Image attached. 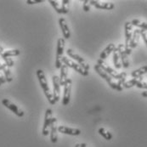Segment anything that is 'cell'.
Segmentation results:
<instances>
[{
  "label": "cell",
  "mask_w": 147,
  "mask_h": 147,
  "mask_svg": "<svg viewBox=\"0 0 147 147\" xmlns=\"http://www.w3.org/2000/svg\"><path fill=\"white\" fill-rule=\"evenodd\" d=\"M57 132H58V127H57V119L55 117L51 126H50V141L53 144L57 143L58 141V135H57Z\"/></svg>",
  "instance_id": "cell-15"
},
{
  "label": "cell",
  "mask_w": 147,
  "mask_h": 147,
  "mask_svg": "<svg viewBox=\"0 0 147 147\" xmlns=\"http://www.w3.org/2000/svg\"><path fill=\"white\" fill-rule=\"evenodd\" d=\"M141 95H142L143 97H146L147 98V90L146 91H144V92H142Z\"/></svg>",
  "instance_id": "cell-33"
},
{
  "label": "cell",
  "mask_w": 147,
  "mask_h": 147,
  "mask_svg": "<svg viewBox=\"0 0 147 147\" xmlns=\"http://www.w3.org/2000/svg\"><path fill=\"white\" fill-rule=\"evenodd\" d=\"M37 77L38 78V82L40 84V86L42 88V91H43V94H45L46 98L48 99L49 104L51 105H55L56 102L55 101L54 98H53V94L50 91V88L49 87V84H48V81H47V78L45 77V74L44 72L42 71V70H37Z\"/></svg>",
  "instance_id": "cell-2"
},
{
  "label": "cell",
  "mask_w": 147,
  "mask_h": 147,
  "mask_svg": "<svg viewBox=\"0 0 147 147\" xmlns=\"http://www.w3.org/2000/svg\"><path fill=\"white\" fill-rule=\"evenodd\" d=\"M62 63L64 65H67L68 67H71V68L74 69L77 72H78L82 76H84V77L88 76V71H84V69L78 64L77 63V62H74L71 60H70V59H68L66 57H62Z\"/></svg>",
  "instance_id": "cell-8"
},
{
  "label": "cell",
  "mask_w": 147,
  "mask_h": 147,
  "mask_svg": "<svg viewBox=\"0 0 147 147\" xmlns=\"http://www.w3.org/2000/svg\"><path fill=\"white\" fill-rule=\"evenodd\" d=\"M61 10L62 14H67L69 12V6H70V1L69 0H62L61 2Z\"/></svg>",
  "instance_id": "cell-27"
},
{
  "label": "cell",
  "mask_w": 147,
  "mask_h": 147,
  "mask_svg": "<svg viewBox=\"0 0 147 147\" xmlns=\"http://www.w3.org/2000/svg\"><path fill=\"white\" fill-rule=\"evenodd\" d=\"M115 49H116V46H115V44L114 43H109L107 46H106V48L104 49V50L101 52V54H100V60H101V61H105V59L115 50Z\"/></svg>",
  "instance_id": "cell-18"
},
{
  "label": "cell",
  "mask_w": 147,
  "mask_h": 147,
  "mask_svg": "<svg viewBox=\"0 0 147 147\" xmlns=\"http://www.w3.org/2000/svg\"><path fill=\"white\" fill-rule=\"evenodd\" d=\"M113 64H114V66L117 69H120L123 66L122 62L120 61V55H119V53H118L117 48L113 51Z\"/></svg>",
  "instance_id": "cell-22"
},
{
  "label": "cell",
  "mask_w": 147,
  "mask_h": 147,
  "mask_svg": "<svg viewBox=\"0 0 147 147\" xmlns=\"http://www.w3.org/2000/svg\"><path fill=\"white\" fill-rule=\"evenodd\" d=\"M2 70H3V63L0 62V71H2Z\"/></svg>",
  "instance_id": "cell-35"
},
{
  "label": "cell",
  "mask_w": 147,
  "mask_h": 147,
  "mask_svg": "<svg viewBox=\"0 0 147 147\" xmlns=\"http://www.w3.org/2000/svg\"><path fill=\"white\" fill-rule=\"evenodd\" d=\"M68 66L65 65H62L61 67V76L59 78L60 80V84L61 86H64L66 80L68 79Z\"/></svg>",
  "instance_id": "cell-19"
},
{
  "label": "cell",
  "mask_w": 147,
  "mask_h": 147,
  "mask_svg": "<svg viewBox=\"0 0 147 147\" xmlns=\"http://www.w3.org/2000/svg\"><path fill=\"white\" fill-rule=\"evenodd\" d=\"M42 2H43L42 0H27L26 3L27 4H35V3H40Z\"/></svg>",
  "instance_id": "cell-31"
},
{
  "label": "cell",
  "mask_w": 147,
  "mask_h": 147,
  "mask_svg": "<svg viewBox=\"0 0 147 147\" xmlns=\"http://www.w3.org/2000/svg\"><path fill=\"white\" fill-rule=\"evenodd\" d=\"M64 47H65V39L61 38L57 41V49H56V59H55V66L57 69H61L62 64Z\"/></svg>",
  "instance_id": "cell-5"
},
{
  "label": "cell",
  "mask_w": 147,
  "mask_h": 147,
  "mask_svg": "<svg viewBox=\"0 0 147 147\" xmlns=\"http://www.w3.org/2000/svg\"><path fill=\"white\" fill-rule=\"evenodd\" d=\"M49 3H50V5L55 9V10L56 11V13L58 14H62V10H61V6H60L59 3L57 1L55 0H49Z\"/></svg>",
  "instance_id": "cell-26"
},
{
  "label": "cell",
  "mask_w": 147,
  "mask_h": 147,
  "mask_svg": "<svg viewBox=\"0 0 147 147\" xmlns=\"http://www.w3.org/2000/svg\"><path fill=\"white\" fill-rule=\"evenodd\" d=\"M147 73V65H144L137 70H134L131 72V76L134 78H141L144 74Z\"/></svg>",
  "instance_id": "cell-20"
},
{
  "label": "cell",
  "mask_w": 147,
  "mask_h": 147,
  "mask_svg": "<svg viewBox=\"0 0 147 147\" xmlns=\"http://www.w3.org/2000/svg\"><path fill=\"white\" fill-rule=\"evenodd\" d=\"M140 81H143V78H133V79H131V80H129V81L125 82V83L123 84V88H132V87H134V86H136L137 84H139Z\"/></svg>",
  "instance_id": "cell-23"
},
{
  "label": "cell",
  "mask_w": 147,
  "mask_h": 147,
  "mask_svg": "<svg viewBox=\"0 0 147 147\" xmlns=\"http://www.w3.org/2000/svg\"><path fill=\"white\" fill-rule=\"evenodd\" d=\"M0 86H1V83H0Z\"/></svg>",
  "instance_id": "cell-37"
},
{
  "label": "cell",
  "mask_w": 147,
  "mask_h": 147,
  "mask_svg": "<svg viewBox=\"0 0 147 147\" xmlns=\"http://www.w3.org/2000/svg\"><path fill=\"white\" fill-rule=\"evenodd\" d=\"M71 85L72 81L71 78H68L64 85L63 90V98H62V105H67L70 102L71 99Z\"/></svg>",
  "instance_id": "cell-10"
},
{
  "label": "cell",
  "mask_w": 147,
  "mask_h": 147,
  "mask_svg": "<svg viewBox=\"0 0 147 147\" xmlns=\"http://www.w3.org/2000/svg\"><path fill=\"white\" fill-rule=\"evenodd\" d=\"M132 25L133 26H138V27H140L142 30H145L147 31V22H144V21H140L138 19H134L131 21Z\"/></svg>",
  "instance_id": "cell-25"
},
{
  "label": "cell",
  "mask_w": 147,
  "mask_h": 147,
  "mask_svg": "<svg viewBox=\"0 0 147 147\" xmlns=\"http://www.w3.org/2000/svg\"><path fill=\"white\" fill-rule=\"evenodd\" d=\"M140 29H136L134 31L133 35H132V38L130 40V43H129V48L134 49L138 46L139 43V40H140Z\"/></svg>",
  "instance_id": "cell-17"
},
{
  "label": "cell",
  "mask_w": 147,
  "mask_h": 147,
  "mask_svg": "<svg viewBox=\"0 0 147 147\" xmlns=\"http://www.w3.org/2000/svg\"><path fill=\"white\" fill-rule=\"evenodd\" d=\"M133 35V25L131 22L127 21L125 23V44H124V49L126 51L127 55H129L132 53V49L129 48V43L130 40L132 38Z\"/></svg>",
  "instance_id": "cell-6"
},
{
  "label": "cell",
  "mask_w": 147,
  "mask_h": 147,
  "mask_svg": "<svg viewBox=\"0 0 147 147\" xmlns=\"http://www.w3.org/2000/svg\"><path fill=\"white\" fill-rule=\"evenodd\" d=\"M2 71H3V74H4L6 82H8V83L12 82V80H13L12 73H11V71H10V70H9V67L7 66V65L5 63H3V70H2Z\"/></svg>",
  "instance_id": "cell-21"
},
{
  "label": "cell",
  "mask_w": 147,
  "mask_h": 147,
  "mask_svg": "<svg viewBox=\"0 0 147 147\" xmlns=\"http://www.w3.org/2000/svg\"><path fill=\"white\" fill-rule=\"evenodd\" d=\"M136 87H138L139 88H146L147 89V83L144 81H140L139 84H137Z\"/></svg>",
  "instance_id": "cell-30"
},
{
  "label": "cell",
  "mask_w": 147,
  "mask_h": 147,
  "mask_svg": "<svg viewBox=\"0 0 147 147\" xmlns=\"http://www.w3.org/2000/svg\"><path fill=\"white\" fill-rule=\"evenodd\" d=\"M94 71L97 72L98 75H100V76L105 80V82L109 84V86H110L112 89H115V90H117V91H122V90H123V85L125 83V81H124L123 79L118 80L117 83L114 82V81L112 80V78L110 77L106 72H105L98 65H94Z\"/></svg>",
  "instance_id": "cell-1"
},
{
  "label": "cell",
  "mask_w": 147,
  "mask_h": 147,
  "mask_svg": "<svg viewBox=\"0 0 147 147\" xmlns=\"http://www.w3.org/2000/svg\"><path fill=\"white\" fill-rule=\"evenodd\" d=\"M59 25H60L61 29L62 31L64 38L69 39L71 38V32H70V28H69V26H68V25H67L65 20L64 18H61L59 20Z\"/></svg>",
  "instance_id": "cell-16"
},
{
  "label": "cell",
  "mask_w": 147,
  "mask_h": 147,
  "mask_svg": "<svg viewBox=\"0 0 147 147\" xmlns=\"http://www.w3.org/2000/svg\"><path fill=\"white\" fill-rule=\"evenodd\" d=\"M55 117L53 116V111L51 109H47L45 111V116H44V122H43V126H42V135L47 136L49 134V127L51 126Z\"/></svg>",
  "instance_id": "cell-4"
},
{
  "label": "cell",
  "mask_w": 147,
  "mask_h": 147,
  "mask_svg": "<svg viewBox=\"0 0 147 147\" xmlns=\"http://www.w3.org/2000/svg\"><path fill=\"white\" fill-rule=\"evenodd\" d=\"M98 133H99L105 140H111L112 139V134H111L109 131H107L105 128H104V127L99 128Z\"/></svg>",
  "instance_id": "cell-24"
},
{
  "label": "cell",
  "mask_w": 147,
  "mask_h": 147,
  "mask_svg": "<svg viewBox=\"0 0 147 147\" xmlns=\"http://www.w3.org/2000/svg\"><path fill=\"white\" fill-rule=\"evenodd\" d=\"M0 83H1V84L6 83V79H5L4 74H3V72L2 71H0Z\"/></svg>",
  "instance_id": "cell-32"
},
{
  "label": "cell",
  "mask_w": 147,
  "mask_h": 147,
  "mask_svg": "<svg viewBox=\"0 0 147 147\" xmlns=\"http://www.w3.org/2000/svg\"><path fill=\"white\" fill-rule=\"evenodd\" d=\"M52 83H53V98L55 102L59 101L61 99V84L59 77L55 75L52 78Z\"/></svg>",
  "instance_id": "cell-11"
},
{
  "label": "cell",
  "mask_w": 147,
  "mask_h": 147,
  "mask_svg": "<svg viewBox=\"0 0 147 147\" xmlns=\"http://www.w3.org/2000/svg\"><path fill=\"white\" fill-rule=\"evenodd\" d=\"M90 3H89V1L88 0H84V5H83V8H84V10L85 12H88L90 10Z\"/></svg>",
  "instance_id": "cell-28"
},
{
  "label": "cell",
  "mask_w": 147,
  "mask_h": 147,
  "mask_svg": "<svg viewBox=\"0 0 147 147\" xmlns=\"http://www.w3.org/2000/svg\"><path fill=\"white\" fill-rule=\"evenodd\" d=\"M3 51H4V50H3V47H2V46L0 45V55H1V54H3Z\"/></svg>",
  "instance_id": "cell-34"
},
{
  "label": "cell",
  "mask_w": 147,
  "mask_h": 147,
  "mask_svg": "<svg viewBox=\"0 0 147 147\" xmlns=\"http://www.w3.org/2000/svg\"><path fill=\"white\" fill-rule=\"evenodd\" d=\"M90 5H93L96 9H106V10H111L115 8V4L113 3L110 2H101V1H97V0H91L89 1Z\"/></svg>",
  "instance_id": "cell-12"
},
{
  "label": "cell",
  "mask_w": 147,
  "mask_h": 147,
  "mask_svg": "<svg viewBox=\"0 0 147 147\" xmlns=\"http://www.w3.org/2000/svg\"><path fill=\"white\" fill-rule=\"evenodd\" d=\"M117 49L119 53V55H120V59H121V62H122V65L124 67V68H127L129 66V61H128V58H127V55L126 51H125V49H124V44H118V46L117 47Z\"/></svg>",
  "instance_id": "cell-13"
},
{
  "label": "cell",
  "mask_w": 147,
  "mask_h": 147,
  "mask_svg": "<svg viewBox=\"0 0 147 147\" xmlns=\"http://www.w3.org/2000/svg\"><path fill=\"white\" fill-rule=\"evenodd\" d=\"M66 53H67L68 56H70L71 58H72V60L76 61L77 63L78 64V65L84 69V71H88V70H89V65H88V63L84 60L83 57H81L79 55L76 54V53H75L72 49H68L67 51H66Z\"/></svg>",
  "instance_id": "cell-7"
},
{
  "label": "cell",
  "mask_w": 147,
  "mask_h": 147,
  "mask_svg": "<svg viewBox=\"0 0 147 147\" xmlns=\"http://www.w3.org/2000/svg\"><path fill=\"white\" fill-rule=\"evenodd\" d=\"M97 65L105 71L106 72L110 77H111L112 78H116L117 80H120L122 78H124L127 77V73L126 72H121V73H118L114 69H112L111 66H109L107 64H105V62L104 61H101V60H98L97 61Z\"/></svg>",
  "instance_id": "cell-3"
},
{
  "label": "cell",
  "mask_w": 147,
  "mask_h": 147,
  "mask_svg": "<svg viewBox=\"0 0 147 147\" xmlns=\"http://www.w3.org/2000/svg\"><path fill=\"white\" fill-rule=\"evenodd\" d=\"M140 36L142 37L143 40L145 41V42H146V46H147V32L146 31L140 29Z\"/></svg>",
  "instance_id": "cell-29"
},
{
  "label": "cell",
  "mask_w": 147,
  "mask_h": 147,
  "mask_svg": "<svg viewBox=\"0 0 147 147\" xmlns=\"http://www.w3.org/2000/svg\"><path fill=\"white\" fill-rule=\"evenodd\" d=\"M75 147H81L80 146V144H77V145H76V146Z\"/></svg>",
  "instance_id": "cell-36"
},
{
  "label": "cell",
  "mask_w": 147,
  "mask_h": 147,
  "mask_svg": "<svg viewBox=\"0 0 147 147\" xmlns=\"http://www.w3.org/2000/svg\"><path fill=\"white\" fill-rule=\"evenodd\" d=\"M2 104L4 105L6 108H8L9 110H10L14 114H16L17 117H22L23 116H24V111L20 109L17 105H16V104H14L13 102H11L9 100H8V99H3V100H2Z\"/></svg>",
  "instance_id": "cell-9"
},
{
  "label": "cell",
  "mask_w": 147,
  "mask_h": 147,
  "mask_svg": "<svg viewBox=\"0 0 147 147\" xmlns=\"http://www.w3.org/2000/svg\"><path fill=\"white\" fill-rule=\"evenodd\" d=\"M58 131L64 134L67 135H72V136H78L81 134V130L78 128H73V127H69L65 126H59L58 127Z\"/></svg>",
  "instance_id": "cell-14"
}]
</instances>
